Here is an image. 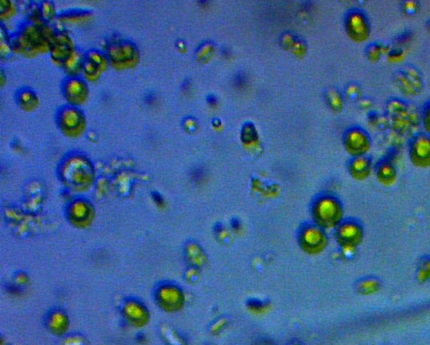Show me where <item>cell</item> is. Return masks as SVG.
Instances as JSON below:
<instances>
[{
    "label": "cell",
    "mask_w": 430,
    "mask_h": 345,
    "mask_svg": "<svg viewBox=\"0 0 430 345\" xmlns=\"http://www.w3.org/2000/svg\"><path fill=\"white\" fill-rule=\"evenodd\" d=\"M302 248L309 254L322 251L327 245V237L319 227H307L300 235Z\"/></svg>",
    "instance_id": "obj_8"
},
{
    "label": "cell",
    "mask_w": 430,
    "mask_h": 345,
    "mask_svg": "<svg viewBox=\"0 0 430 345\" xmlns=\"http://www.w3.org/2000/svg\"><path fill=\"white\" fill-rule=\"evenodd\" d=\"M345 27L349 37L355 43H364L372 33L369 18L360 9H352L347 12L345 17Z\"/></svg>",
    "instance_id": "obj_2"
},
{
    "label": "cell",
    "mask_w": 430,
    "mask_h": 345,
    "mask_svg": "<svg viewBox=\"0 0 430 345\" xmlns=\"http://www.w3.org/2000/svg\"><path fill=\"white\" fill-rule=\"evenodd\" d=\"M247 84V78L243 73H239L234 76V85L237 89H243Z\"/></svg>",
    "instance_id": "obj_31"
},
{
    "label": "cell",
    "mask_w": 430,
    "mask_h": 345,
    "mask_svg": "<svg viewBox=\"0 0 430 345\" xmlns=\"http://www.w3.org/2000/svg\"><path fill=\"white\" fill-rule=\"evenodd\" d=\"M408 157L415 167H430V135L421 132L412 136L408 144Z\"/></svg>",
    "instance_id": "obj_7"
},
{
    "label": "cell",
    "mask_w": 430,
    "mask_h": 345,
    "mask_svg": "<svg viewBox=\"0 0 430 345\" xmlns=\"http://www.w3.org/2000/svg\"><path fill=\"white\" fill-rule=\"evenodd\" d=\"M43 16L46 18V19H50V18H52L53 15V7H52V4H50V3H45L44 5H43Z\"/></svg>",
    "instance_id": "obj_33"
},
{
    "label": "cell",
    "mask_w": 430,
    "mask_h": 345,
    "mask_svg": "<svg viewBox=\"0 0 430 345\" xmlns=\"http://www.w3.org/2000/svg\"><path fill=\"white\" fill-rule=\"evenodd\" d=\"M66 97L73 104L82 103L88 95V88L82 80L71 78L68 80L64 87Z\"/></svg>",
    "instance_id": "obj_14"
},
{
    "label": "cell",
    "mask_w": 430,
    "mask_h": 345,
    "mask_svg": "<svg viewBox=\"0 0 430 345\" xmlns=\"http://www.w3.org/2000/svg\"><path fill=\"white\" fill-rule=\"evenodd\" d=\"M59 123L66 133L76 136L82 132L84 127V118L82 113L75 107H66L60 113Z\"/></svg>",
    "instance_id": "obj_9"
},
{
    "label": "cell",
    "mask_w": 430,
    "mask_h": 345,
    "mask_svg": "<svg viewBox=\"0 0 430 345\" xmlns=\"http://www.w3.org/2000/svg\"><path fill=\"white\" fill-rule=\"evenodd\" d=\"M84 62L81 53L77 51H73L70 56L64 62L66 70L71 74H75L77 72H79L81 68H83Z\"/></svg>",
    "instance_id": "obj_19"
},
{
    "label": "cell",
    "mask_w": 430,
    "mask_h": 345,
    "mask_svg": "<svg viewBox=\"0 0 430 345\" xmlns=\"http://www.w3.org/2000/svg\"><path fill=\"white\" fill-rule=\"evenodd\" d=\"M364 235V226L356 219L342 220L336 227L337 241L344 249H355L362 242Z\"/></svg>",
    "instance_id": "obj_5"
},
{
    "label": "cell",
    "mask_w": 430,
    "mask_h": 345,
    "mask_svg": "<svg viewBox=\"0 0 430 345\" xmlns=\"http://www.w3.org/2000/svg\"><path fill=\"white\" fill-rule=\"evenodd\" d=\"M422 123L426 133L430 135V99L426 101L422 110Z\"/></svg>",
    "instance_id": "obj_27"
},
{
    "label": "cell",
    "mask_w": 430,
    "mask_h": 345,
    "mask_svg": "<svg viewBox=\"0 0 430 345\" xmlns=\"http://www.w3.org/2000/svg\"><path fill=\"white\" fill-rule=\"evenodd\" d=\"M426 28H427V31H428L430 33V19H428V22H427V24H426Z\"/></svg>",
    "instance_id": "obj_37"
},
{
    "label": "cell",
    "mask_w": 430,
    "mask_h": 345,
    "mask_svg": "<svg viewBox=\"0 0 430 345\" xmlns=\"http://www.w3.org/2000/svg\"><path fill=\"white\" fill-rule=\"evenodd\" d=\"M43 36L44 35L37 26L30 25L25 28L20 35L17 36L15 44L19 49L32 51L43 45Z\"/></svg>",
    "instance_id": "obj_11"
},
{
    "label": "cell",
    "mask_w": 430,
    "mask_h": 345,
    "mask_svg": "<svg viewBox=\"0 0 430 345\" xmlns=\"http://www.w3.org/2000/svg\"><path fill=\"white\" fill-rule=\"evenodd\" d=\"M52 56L58 61L65 62L66 59L73 52L71 48L70 40L63 34H59L53 37V47L52 48Z\"/></svg>",
    "instance_id": "obj_16"
},
{
    "label": "cell",
    "mask_w": 430,
    "mask_h": 345,
    "mask_svg": "<svg viewBox=\"0 0 430 345\" xmlns=\"http://www.w3.org/2000/svg\"><path fill=\"white\" fill-rule=\"evenodd\" d=\"M208 103L210 105V106H214L217 104V99H216V97L213 96V95H209L208 98Z\"/></svg>",
    "instance_id": "obj_36"
},
{
    "label": "cell",
    "mask_w": 430,
    "mask_h": 345,
    "mask_svg": "<svg viewBox=\"0 0 430 345\" xmlns=\"http://www.w3.org/2000/svg\"><path fill=\"white\" fill-rule=\"evenodd\" d=\"M384 52H385V47H384L383 45L374 42V43L367 45V47H365V56L369 61L372 62V63H377L381 59Z\"/></svg>",
    "instance_id": "obj_21"
},
{
    "label": "cell",
    "mask_w": 430,
    "mask_h": 345,
    "mask_svg": "<svg viewBox=\"0 0 430 345\" xmlns=\"http://www.w3.org/2000/svg\"><path fill=\"white\" fill-rule=\"evenodd\" d=\"M110 58L115 64H130L136 57V49L134 45L126 42L114 43L107 49Z\"/></svg>",
    "instance_id": "obj_13"
},
{
    "label": "cell",
    "mask_w": 430,
    "mask_h": 345,
    "mask_svg": "<svg viewBox=\"0 0 430 345\" xmlns=\"http://www.w3.org/2000/svg\"><path fill=\"white\" fill-rule=\"evenodd\" d=\"M345 94L349 100L359 102L362 96V90L357 83H349L345 89Z\"/></svg>",
    "instance_id": "obj_24"
},
{
    "label": "cell",
    "mask_w": 430,
    "mask_h": 345,
    "mask_svg": "<svg viewBox=\"0 0 430 345\" xmlns=\"http://www.w3.org/2000/svg\"><path fill=\"white\" fill-rule=\"evenodd\" d=\"M394 82H395L397 87L399 89L400 91L402 92V94L409 95V96H415L417 94H419L417 93L414 86L412 85L408 78H407V76L405 75L404 72L402 70V68L396 72L395 75H394Z\"/></svg>",
    "instance_id": "obj_17"
},
{
    "label": "cell",
    "mask_w": 430,
    "mask_h": 345,
    "mask_svg": "<svg viewBox=\"0 0 430 345\" xmlns=\"http://www.w3.org/2000/svg\"><path fill=\"white\" fill-rule=\"evenodd\" d=\"M401 9L406 16H415L420 10V3L417 0H404L401 4Z\"/></svg>",
    "instance_id": "obj_23"
},
{
    "label": "cell",
    "mask_w": 430,
    "mask_h": 345,
    "mask_svg": "<svg viewBox=\"0 0 430 345\" xmlns=\"http://www.w3.org/2000/svg\"><path fill=\"white\" fill-rule=\"evenodd\" d=\"M241 136L245 143H251L256 139L257 133H256L255 127L251 123H247L244 126Z\"/></svg>",
    "instance_id": "obj_26"
},
{
    "label": "cell",
    "mask_w": 430,
    "mask_h": 345,
    "mask_svg": "<svg viewBox=\"0 0 430 345\" xmlns=\"http://www.w3.org/2000/svg\"><path fill=\"white\" fill-rule=\"evenodd\" d=\"M402 70L404 72L405 75L407 76L412 85L419 94L423 87V77L419 69L416 67L407 64L402 68Z\"/></svg>",
    "instance_id": "obj_18"
},
{
    "label": "cell",
    "mask_w": 430,
    "mask_h": 345,
    "mask_svg": "<svg viewBox=\"0 0 430 345\" xmlns=\"http://www.w3.org/2000/svg\"><path fill=\"white\" fill-rule=\"evenodd\" d=\"M19 103L26 111H30L37 106L38 100L35 94L28 89L22 90L19 94Z\"/></svg>",
    "instance_id": "obj_20"
},
{
    "label": "cell",
    "mask_w": 430,
    "mask_h": 345,
    "mask_svg": "<svg viewBox=\"0 0 430 345\" xmlns=\"http://www.w3.org/2000/svg\"><path fill=\"white\" fill-rule=\"evenodd\" d=\"M408 104L399 98H391L386 102L388 117L396 132L406 134L412 128V115Z\"/></svg>",
    "instance_id": "obj_4"
},
{
    "label": "cell",
    "mask_w": 430,
    "mask_h": 345,
    "mask_svg": "<svg viewBox=\"0 0 430 345\" xmlns=\"http://www.w3.org/2000/svg\"><path fill=\"white\" fill-rule=\"evenodd\" d=\"M328 104L334 111H340L343 108V97L337 89H330L326 93Z\"/></svg>",
    "instance_id": "obj_22"
},
{
    "label": "cell",
    "mask_w": 430,
    "mask_h": 345,
    "mask_svg": "<svg viewBox=\"0 0 430 345\" xmlns=\"http://www.w3.org/2000/svg\"><path fill=\"white\" fill-rule=\"evenodd\" d=\"M383 281L376 275H365L355 282V289L357 293L363 296H369L381 291Z\"/></svg>",
    "instance_id": "obj_15"
},
{
    "label": "cell",
    "mask_w": 430,
    "mask_h": 345,
    "mask_svg": "<svg viewBox=\"0 0 430 345\" xmlns=\"http://www.w3.org/2000/svg\"><path fill=\"white\" fill-rule=\"evenodd\" d=\"M282 43L284 45V47L286 48H290V47H293L296 44V42H295L294 39H293V36L292 35H288V34H286L283 38H282Z\"/></svg>",
    "instance_id": "obj_34"
},
{
    "label": "cell",
    "mask_w": 430,
    "mask_h": 345,
    "mask_svg": "<svg viewBox=\"0 0 430 345\" xmlns=\"http://www.w3.org/2000/svg\"><path fill=\"white\" fill-rule=\"evenodd\" d=\"M89 61L93 63V64L97 67V68L101 70V69H104L106 67V61L104 57L98 52H89V56H88Z\"/></svg>",
    "instance_id": "obj_29"
},
{
    "label": "cell",
    "mask_w": 430,
    "mask_h": 345,
    "mask_svg": "<svg viewBox=\"0 0 430 345\" xmlns=\"http://www.w3.org/2000/svg\"><path fill=\"white\" fill-rule=\"evenodd\" d=\"M359 103H360V106H361V108L362 109L370 108L371 105H372L369 99H362V98L359 101Z\"/></svg>",
    "instance_id": "obj_35"
},
{
    "label": "cell",
    "mask_w": 430,
    "mask_h": 345,
    "mask_svg": "<svg viewBox=\"0 0 430 345\" xmlns=\"http://www.w3.org/2000/svg\"><path fill=\"white\" fill-rule=\"evenodd\" d=\"M374 169L371 156L361 155L352 157L349 161V173L356 180H365L372 174Z\"/></svg>",
    "instance_id": "obj_12"
},
{
    "label": "cell",
    "mask_w": 430,
    "mask_h": 345,
    "mask_svg": "<svg viewBox=\"0 0 430 345\" xmlns=\"http://www.w3.org/2000/svg\"><path fill=\"white\" fill-rule=\"evenodd\" d=\"M213 45L209 43H205L202 45L198 51V57L202 62L207 61L211 55L213 54Z\"/></svg>",
    "instance_id": "obj_28"
},
{
    "label": "cell",
    "mask_w": 430,
    "mask_h": 345,
    "mask_svg": "<svg viewBox=\"0 0 430 345\" xmlns=\"http://www.w3.org/2000/svg\"><path fill=\"white\" fill-rule=\"evenodd\" d=\"M419 278L423 279L430 278V256H424L422 258L419 265Z\"/></svg>",
    "instance_id": "obj_25"
},
{
    "label": "cell",
    "mask_w": 430,
    "mask_h": 345,
    "mask_svg": "<svg viewBox=\"0 0 430 345\" xmlns=\"http://www.w3.org/2000/svg\"><path fill=\"white\" fill-rule=\"evenodd\" d=\"M343 144L347 153L352 157L365 155L372 148V137L364 127L353 126L345 132Z\"/></svg>",
    "instance_id": "obj_3"
},
{
    "label": "cell",
    "mask_w": 430,
    "mask_h": 345,
    "mask_svg": "<svg viewBox=\"0 0 430 345\" xmlns=\"http://www.w3.org/2000/svg\"><path fill=\"white\" fill-rule=\"evenodd\" d=\"M66 180L73 185H84L91 180L93 169L89 161L83 157L73 156L66 161L62 167Z\"/></svg>",
    "instance_id": "obj_6"
},
{
    "label": "cell",
    "mask_w": 430,
    "mask_h": 345,
    "mask_svg": "<svg viewBox=\"0 0 430 345\" xmlns=\"http://www.w3.org/2000/svg\"><path fill=\"white\" fill-rule=\"evenodd\" d=\"M83 70H84L87 75L89 76V77H94V78L98 75L99 71H100L93 63L89 61V60H87V61L84 62Z\"/></svg>",
    "instance_id": "obj_30"
},
{
    "label": "cell",
    "mask_w": 430,
    "mask_h": 345,
    "mask_svg": "<svg viewBox=\"0 0 430 345\" xmlns=\"http://www.w3.org/2000/svg\"><path fill=\"white\" fill-rule=\"evenodd\" d=\"M183 124H184L185 129H186V131H187V132H194V131H196L197 123L196 120H194L193 118H187V119L185 120Z\"/></svg>",
    "instance_id": "obj_32"
},
{
    "label": "cell",
    "mask_w": 430,
    "mask_h": 345,
    "mask_svg": "<svg viewBox=\"0 0 430 345\" xmlns=\"http://www.w3.org/2000/svg\"><path fill=\"white\" fill-rule=\"evenodd\" d=\"M313 218L319 228H336L343 220L344 210L341 202L331 195H325L315 202Z\"/></svg>",
    "instance_id": "obj_1"
},
{
    "label": "cell",
    "mask_w": 430,
    "mask_h": 345,
    "mask_svg": "<svg viewBox=\"0 0 430 345\" xmlns=\"http://www.w3.org/2000/svg\"><path fill=\"white\" fill-rule=\"evenodd\" d=\"M376 178L382 186H392L398 178V169L389 157H381L374 166Z\"/></svg>",
    "instance_id": "obj_10"
}]
</instances>
